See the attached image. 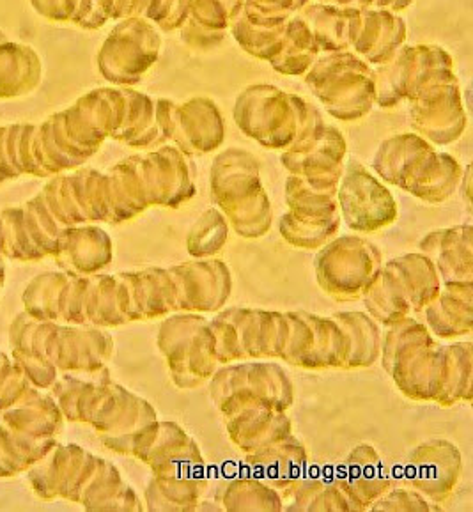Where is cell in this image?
<instances>
[{"instance_id":"1","label":"cell","mask_w":473,"mask_h":512,"mask_svg":"<svg viewBox=\"0 0 473 512\" xmlns=\"http://www.w3.org/2000/svg\"><path fill=\"white\" fill-rule=\"evenodd\" d=\"M383 367L404 396L415 401H436L443 387L447 346L431 337L426 326L404 318L388 326L381 341Z\"/></svg>"},{"instance_id":"2","label":"cell","mask_w":473,"mask_h":512,"mask_svg":"<svg viewBox=\"0 0 473 512\" xmlns=\"http://www.w3.org/2000/svg\"><path fill=\"white\" fill-rule=\"evenodd\" d=\"M210 390L224 419L254 406L286 412L293 404L291 378L275 364L224 367L213 373Z\"/></svg>"},{"instance_id":"3","label":"cell","mask_w":473,"mask_h":512,"mask_svg":"<svg viewBox=\"0 0 473 512\" xmlns=\"http://www.w3.org/2000/svg\"><path fill=\"white\" fill-rule=\"evenodd\" d=\"M158 348L179 388L199 387L217 371L218 358L210 321L197 314L167 319L158 332Z\"/></svg>"},{"instance_id":"4","label":"cell","mask_w":473,"mask_h":512,"mask_svg":"<svg viewBox=\"0 0 473 512\" xmlns=\"http://www.w3.org/2000/svg\"><path fill=\"white\" fill-rule=\"evenodd\" d=\"M218 364L240 358L279 357L284 312L227 309L210 321Z\"/></svg>"},{"instance_id":"5","label":"cell","mask_w":473,"mask_h":512,"mask_svg":"<svg viewBox=\"0 0 473 512\" xmlns=\"http://www.w3.org/2000/svg\"><path fill=\"white\" fill-rule=\"evenodd\" d=\"M348 335L334 318L311 312H284V335L279 358L303 369H344Z\"/></svg>"},{"instance_id":"6","label":"cell","mask_w":473,"mask_h":512,"mask_svg":"<svg viewBox=\"0 0 473 512\" xmlns=\"http://www.w3.org/2000/svg\"><path fill=\"white\" fill-rule=\"evenodd\" d=\"M316 279L337 300H355L373 284L381 270V252L371 241L342 236L328 241L316 256Z\"/></svg>"},{"instance_id":"7","label":"cell","mask_w":473,"mask_h":512,"mask_svg":"<svg viewBox=\"0 0 473 512\" xmlns=\"http://www.w3.org/2000/svg\"><path fill=\"white\" fill-rule=\"evenodd\" d=\"M128 442L125 450L151 466L156 477H201V450L174 422L155 420L130 436Z\"/></svg>"},{"instance_id":"8","label":"cell","mask_w":473,"mask_h":512,"mask_svg":"<svg viewBox=\"0 0 473 512\" xmlns=\"http://www.w3.org/2000/svg\"><path fill=\"white\" fill-rule=\"evenodd\" d=\"M211 183L213 201L217 202L220 210L227 213L236 233L252 240L270 231L272 208L264 195L256 172L250 176L249 172L247 176H224L213 172Z\"/></svg>"},{"instance_id":"9","label":"cell","mask_w":473,"mask_h":512,"mask_svg":"<svg viewBox=\"0 0 473 512\" xmlns=\"http://www.w3.org/2000/svg\"><path fill=\"white\" fill-rule=\"evenodd\" d=\"M463 458L454 443L435 438L411 450L404 465L408 488L415 489L429 502H443L458 486Z\"/></svg>"},{"instance_id":"10","label":"cell","mask_w":473,"mask_h":512,"mask_svg":"<svg viewBox=\"0 0 473 512\" xmlns=\"http://www.w3.org/2000/svg\"><path fill=\"white\" fill-rule=\"evenodd\" d=\"M167 270L176 288L178 312H215L231 295L233 279L222 261H195Z\"/></svg>"},{"instance_id":"11","label":"cell","mask_w":473,"mask_h":512,"mask_svg":"<svg viewBox=\"0 0 473 512\" xmlns=\"http://www.w3.org/2000/svg\"><path fill=\"white\" fill-rule=\"evenodd\" d=\"M339 202L346 224L360 233L380 231L397 217L392 194L362 167L346 174Z\"/></svg>"},{"instance_id":"12","label":"cell","mask_w":473,"mask_h":512,"mask_svg":"<svg viewBox=\"0 0 473 512\" xmlns=\"http://www.w3.org/2000/svg\"><path fill=\"white\" fill-rule=\"evenodd\" d=\"M245 461L256 479L275 489L280 497H289L303 481L309 456L302 443L291 435L250 452Z\"/></svg>"},{"instance_id":"13","label":"cell","mask_w":473,"mask_h":512,"mask_svg":"<svg viewBox=\"0 0 473 512\" xmlns=\"http://www.w3.org/2000/svg\"><path fill=\"white\" fill-rule=\"evenodd\" d=\"M334 484L348 500L351 511L369 509L392 486L378 450L371 445H360L349 452Z\"/></svg>"},{"instance_id":"14","label":"cell","mask_w":473,"mask_h":512,"mask_svg":"<svg viewBox=\"0 0 473 512\" xmlns=\"http://www.w3.org/2000/svg\"><path fill=\"white\" fill-rule=\"evenodd\" d=\"M420 250L426 254L440 275L443 284L473 282L472 227H450L427 234L420 241Z\"/></svg>"},{"instance_id":"15","label":"cell","mask_w":473,"mask_h":512,"mask_svg":"<svg viewBox=\"0 0 473 512\" xmlns=\"http://www.w3.org/2000/svg\"><path fill=\"white\" fill-rule=\"evenodd\" d=\"M225 422H227V433L231 436L234 445L245 454L293 435L291 420L286 412L263 408V406L245 408L227 417Z\"/></svg>"},{"instance_id":"16","label":"cell","mask_w":473,"mask_h":512,"mask_svg":"<svg viewBox=\"0 0 473 512\" xmlns=\"http://www.w3.org/2000/svg\"><path fill=\"white\" fill-rule=\"evenodd\" d=\"M473 284H445L424 309L431 332L440 339H458L472 332Z\"/></svg>"},{"instance_id":"17","label":"cell","mask_w":473,"mask_h":512,"mask_svg":"<svg viewBox=\"0 0 473 512\" xmlns=\"http://www.w3.org/2000/svg\"><path fill=\"white\" fill-rule=\"evenodd\" d=\"M399 288L403 289L404 298L410 303L411 312H422L440 293V275L435 264L426 254H406L396 257L385 266Z\"/></svg>"},{"instance_id":"18","label":"cell","mask_w":473,"mask_h":512,"mask_svg":"<svg viewBox=\"0 0 473 512\" xmlns=\"http://www.w3.org/2000/svg\"><path fill=\"white\" fill-rule=\"evenodd\" d=\"M126 277L130 280L132 319L160 318L169 312H178L176 288L169 270L148 268Z\"/></svg>"},{"instance_id":"19","label":"cell","mask_w":473,"mask_h":512,"mask_svg":"<svg viewBox=\"0 0 473 512\" xmlns=\"http://www.w3.org/2000/svg\"><path fill=\"white\" fill-rule=\"evenodd\" d=\"M332 318L348 335L349 355L344 369H362L373 365L381 355L380 328L364 312H341Z\"/></svg>"},{"instance_id":"20","label":"cell","mask_w":473,"mask_h":512,"mask_svg":"<svg viewBox=\"0 0 473 512\" xmlns=\"http://www.w3.org/2000/svg\"><path fill=\"white\" fill-rule=\"evenodd\" d=\"M206 491L202 477H155L146 489L153 511H195Z\"/></svg>"},{"instance_id":"21","label":"cell","mask_w":473,"mask_h":512,"mask_svg":"<svg viewBox=\"0 0 473 512\" xmlns=\"http://www.w3.org/2000/svg\"><path fill=\"white\" fill-rule=\"evenodd\" d=\"M362 296L367 311L371 312L381 325H394L397 321L408 318L411 312L410 303L404 298L403 289L399 288L397 280L385 268H381L373 284L365 289Z\"/></svg>"},{"instance_id":"22","label":"cell","mask_w":473,"mask_h":512,"mask_svg":"<svg viewBox=\"0 0 473 512\" xmlns=\"http://www.w3.org/2000/svg\"><path fill=\"white\" fill-rule=\"evenodd\" d=\"M472 396V342L447 346L443 387L436 403L452 406Z\"/></svg>"},{"instance_id":"23","label":"cell","mask_w":473,"mask_h":512,"mask_svg":"<svg viewBox=\"0 0 473 512\" xmlns=\"http://www.w3.org/2000/svg\"><path fill=\"white\" fill-rule=\"evenodd\" d=\"M220 502L227 511H280L282 509V497L279 493L256 477L227 482L220 493Z\"/></svg>"},{"instance_id":"24","label":"cell","mask_w":473,"mask_h":512,"mask_svg":"<svg viewBox=\"0 0 473 512\" xmlns=\"http://www.w3.org/2000/svg\"><path fill=\"white\" fill-rule=\"evenodd\" d=\"M341 225V217L328 218V220H303L291 213L280 218L279 231L282 238L295 245L298 249H319L332 240Z\"/></svg>"},{"instance_id":"25","label":"cell","mask_w":473,"mask_h":512,"mask_svg":"<svg viewBox=\"0 0 473 512\" xmlns=\"http://www.w3.org/2000/svg\"><path fill=\"white\" fill-rule=\"evenodd\" d=\"M289 497L287 511H351L348 500L334 482L302 481Z\"/></svg>"},{"instance_id":"26","label":"cell","mask_w":473,"mask_h":512,"mask_svg":"<svg viewBox=\"0 0 473 512\" xmlns=\"http://www.w3.org/2000/svg\"><path fill=\"white\" fill-rule=\"evenodd\" d=\"M227 236L229 227L225 218L217 210H208L188 233V252L194 257L215 256L224 249Z\"/></svg>"},{"instance_id":"27","label":"cell","mask_w":473,"mask_h":512,"mask_svg":"<svg viewBox=\"0 0 473 512\" xmlns=\"http://www.w3.org/2000/svg\"><path fill=\"white\" fill-rule=\"evenodd\" d=\"M371 511H431L438 509L435 502H429L415 489H388L369 507Z\"/></svg>"}]
</instances>
